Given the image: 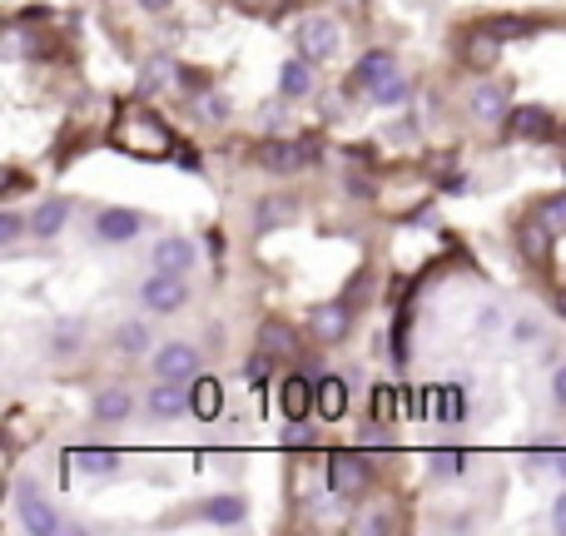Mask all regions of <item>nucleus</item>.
I'll list each match as a JSON object with an SVG mask.
<instances>
[{
    "instance_id": "nucleus-24",
    "label": "nucleus",
    "mask_w": 566,
    "mask_h": 536,
    "mask_svg": "<svg viewBox=\"0 0 566 536\" xmlns=\"http://www.w3.org/2000/svg\"><path fill=\"white\" fill-rule=\"evenodd\" d=\"M497 55H502V40H497L492 30H482V35H472V40H467V60H472V65H482V70H487V65H497Z\"/></svg>"
},
{
    "instance_id": "nucleus-21",
    "label": "nucleus",
    "mask_w": 566,
    "mask_h": 536,
    "mask_svg": "<svg viewBox=\"0 0 566 536\" xmlns=\"http://www.w3.org/2000/svg\"><path fill=\"white\" fill-rule=\"evenodd\" d=\"M135 412V398L125 393V388H105V393H95V417L100 422H125Z\"/></svg>"
},
{
    "instance_id": "nucleus-16",
    "label": "nucleus",
    "mask_w": 566,
    "mask_h": 536,
    "mask_svg": "<svg viewBox=\"0 0 566 536\" xmlns=\"http://www.w3.org/2000/svg\"><path fill=\"white\" fill-rule=\"evenodd\" d=\"M65 219H70V199H45V204L30 214V234H35V239H55V234L65 229Z\"/></svg>"
},
{
    "instance_id": "nucleus-33",
    "label": "nucleus",
    "mask_w": 566,
    "mask_h": 536,
    "mask_svg": "<svg viewBox=\"0 0 566 536\" xmlns=\"http://www.w3.org/2000/svg\"><path fill=\"white\" fill-rule=\"evenodd\" d=\"M497 40H517V35H527V20H512V15H497L492 25H487Z\"/></svg>"
},
{
    "instance_id": "nucleus-44",
    "label": "nucleus",
    "mask_w": 566,
    "mask_h": 536,
    "mask_svg": "<svg viewBox=\"0 0 566 536\" xmlns=\"http://www.w3.org/2000/svg\"><path fill=\"white\" fill-rule=\"evenodd\" d=\"M557 472H562V477H566V452H557Z\"/></svg>"
},
{
    "instance_id": "nucleus-3",
    "label": "nucleus",
    "mask_w": 566,
    "mask_h": 536,
    "mask_svg": "<svg viewBox=\"0 0 566 536\" xmlns=\"http://www.w3.org/2000/svg\"><path fill=\"white\" fill-rule=\"evenodd\" d=\"M154 378H164V383H194V378H199V348H189V343H164V348L154 353Z\"/></svg>"
},
{
    "instance_id": "nucleus-43",
    "label": "nucleus",
    "mask_w": 566,
    "mask_h": 536,
    "mask_svg": "<svg viewBox=\"0 0 566 536\" xmlns=\"http://www.w3.org/2000/svg\"><path fill=\"white\" fill-rule=\"evenodd\" d=\"M144 10H169V5H174V0H140Z\"/></svg>"
},
{
    "instance_id": "nucleus-28",
    "label": "nucleus",
    "mask_w": 566,
    "mask_h": 536,
    "mask_svg": "<svg viewBox=\"0 0 566 536\" xmlns=\"http://www.w3.org/2000/svg\"><path fill=\"white\" fill-rule=\"evenodd\" d=\"M547 239H557V234L547 229V219H542V224H527V229H522V254H527V259H547Z\"/></svg>"
},
{
    "instance_id": "nucleus-26",
    "label": "nucleus",
    "mask_w": 566,
    "mask_h": 536,
    "mask_svg": "<svg viewBox=\"0 0 566 536\" xmlns=\"http://www.w3.org/2000/svg\"><path fill=\"white\" fill-rule=\"evenodd\" d=\"M80 343H85V323H80V318H60V323H55V343H50V348L65 358V353H75Z\"/></svg>"
},
{
    "instance_id": "nucleus-12",
    "label": "nucleus",
    "mask_w": 566,
    "mask_h": 536,
    "mask_svg": "<svg viewBox=\"0 0 566 536\" xmlns=\"http://www.w3.org/2000/svg\"><path fill=\"white\" fill-rule=\"evenodd\" d=\"M144 407H149V417L174 422V417H184V412H189V393H179V383H164V378H159V388L144 398Z\"/></svg>"
},
{
    "instance_id": "nucleus-40",
    "label": "nucleus",
    "mask_w": 566,
    "mask_h": 536,
    "mask_svg": "<svg viewBox=\"0 0 566 536\" xmlns=\"http://www.w3.org/2000/svg\"><path fill=\"white\" fill-rule=\"evenodd\" d=\"M283 442H288V447H308V432H303V427H298V422H293V427H288V437H283Z\"/></svg>"
},
{
    "instance_id": "nucleus-32",
    "label": "nucleus",
    "mask_w": 566,
    "mask_h": 536,
    "mask_svg": "<svg viewBox=\"0 0 566 536\" xmlns=\"http://www.w3.org/2000/svg\"><path fill=\"white\" fill-rule=\"evenodd\" d=\"M194 100H199V115H204V120H229V100H224V95L204 90V95H194Z\"/></svg>"
},
{
    "instance_id": "nucleus-22",
    "label": "nucleus",
    "mask_w": 566,
    "mask_h": 536,
    "mask_svg": "<svg viewBox=\"0 0 566 536\" xmlns=\"http://www.w3.org/2000/svg\"><path fill=\"white\" fill-rule=\"evenodd\" d=\"M427 412L432 417H442V422H462V412H467V398H462V388L452 383V388H432V402H427Z\"/></svg>"
},
{
    "instance_id": "nucleus-19",
    "label": "nucleus",
    "mask_w": 566,
    "mask_h": 536,
    "mask_svg": "<svg viewBox=\"0 0 566 536\" xmlns=\"http://www.w3.org/2000/svg\"><path fill=\"white\" fill-rule=\"evenodd\" d=\"M65 467H80V472H115V467H120V452H115V447H80V452H65Z\"/></svg>"
},
{
    "instance_id": "nucleus-20",
    "label": "nucleus",
    "mask_w": 566,
    "mask_h": 536,
    "mask_svg": "<svg viewBox=\"0 0 566 536\" xmlns=\"http://www.w3.org/2000/svg\"><path fill=\"white\" fill-rule=\"evenodd\" d=\"M259 164H264V169H274V174H293V169H298V164H303V144H264V149H259Z\"/></svg>"
},
{
    "instance_id": "nucleus-30",
    "label": "nucleus",
    "mask_w": 566,
    "mask_h": 536,
    "mask_svg": "<svg viewBox=\"0 0 566 536\" xmlns=\"http://www.w3.org/2000/svg\"><path fill=\"white\" fill-rule=\"evenodd\" d=\"M274 348H279V358H298L293 333H288L283 323H264V353H274Z\"/></svg>"
},
{
    "instance_id": "nucleus-25",
    "label": "nucleus",
    "mask_w": 566,
    "mask_h": 536,
    "mask_svg": "<svg viewBox=\"0 0 566 536\" xmlns=\"http://www.w3.org/2000/svg\"><path fill=\"white\" fill-rule=\"evenodd\" d=\"M408 95H413V85H408L403 75H388V80L373 90V105H383V110H398V105H408Z\"/></svg>"
},
{
    "instance_id": "nucleus-41",
    "label": "nucleus",
    "mask_w": 566,
    "mask_h": 536,
    "mask_svg": "<svg viewBox=\"0 0 566 536\" xmlns=\"http://www.w3.org/2000/svg\"><path fill=\"white\" fill-rule=\"evenodd\" d=\"M264 368H269V358L259 353V358H249V378H264Z\"/></svg>"
},
{
    "instance_id": "nucleus-13",
    "label": "nucleus",
    "mask_w": 566,
    "mask_h": 536,
    "mask_svg": "<svg viewBox=\"0 0 566 536\" xmlns=\"http://www.w3.org/2000/svg\"><path fill=\"white\" fill-rule=\"evenodd\" d=\"M199 512H204V522H214V527H244V517H249L244 497H234V492H219V497H209Z\"/></svg>"
},
{
    "instance_id": "nucleus-31",
    "label": "nucleus",
    "mask_w": 566,
    "mask_h": 536,
    "mask_svg": "<svg viewBox=\"0 0 566 536\" xmlns=\"http://www.w3.org/2000/svg\"><path fill=\"white\" fill-rule=\"evenodd\" d=\"M542 219H547V229H552L557 239H566V194H557L552 204H542Z\"/></svg>"
},
{
    "instance_id": "nucleus-7",
    "label": "nucleus",
    "mask_w": 566,
    "mask_h": 536,
    "mask_svg": "<svg viewBox=\"0 0 566 536\" xmlns=\"http://www.w3.org/2000/svg\"><path fill=\"white\" fill-rule=\"evenodd\" d=\"M388 75H398V60H393L388 50H368V55L353 65V75H348V90H353V95H358V90H363V95H373V90H378Z\"/></svg>"
},
{
    "instance_id": "nucleus-27",
    "label": "nucleus",
    "mask_w": 566,
    "mask_h": 536,
    "mask_svg": "<svg viewBox=\"0 0 566 536\" xmlns=\"http://www.w3.org/2000/svg\"><path fill=\"white\" fill-rule=\"evenodd\" d=\"M115 348L130 353V358H135V353H149V328H144V323H120V328H115Z\"/></svg>"
},
{
    "instance_id": "nucleus-11",
    "label": "nucleus",
    "mask_w": 566,
    "mask_h": 536,
    "mask_svg": "<svg viewBox=\"0 0 566 536\" xmlns=\"http://www.w3.org/2000/svg\"><path fill=\"white\" fill-rule=\"evenodd\" d=\"M194 264H199V249H194L189 239L169 234V239L154 244V268H164V273H189Z\"/></svg>"
},
{
    "instance_id": "nucleus-37",
    "label": "nucleus",
    "mask_w": 566,
    "mask_h": 536,
    "mask_svg": "<svg viewBox=\"0 0 566 536\" xmlns=\"http://www.w3.org/2000/svg\"><path fill=\"white\" fill-rule=\"evenodd\" d=\"M179 85H184L189 95H204V90H209V75H199V70H179Z\"/></svg>"
},
{
    "instance_id": "nucleus-34",
    "label": "nucleus",
    "mask_w": 566,
    "mask_h": 536,
    "mask_svg": "<svg viewBox=\"0 0 566 536\" xmlns=\"http://www.w3.org/2000/svg\"><path fill=\"white\" fill-rule=\"evenodd\" d=\"M169 75H174V65H169V60H149V65H144V90H154V85H159V80H169Z\"/></svg>"
},
{
    "instance_id": "nucleus-17",
    "label": "nucleus",
    "mask_w": 566,
    "mask_h": 536,
    "mask_svg": "<svg viewBox=\"0 0 566 536\" xmlns=\"http://www.w3.org/2000/svg\"><path fill=\"white\" fill-rule=\"evenodd\" d=\"M348 412V383L343 378H318V417L338 422Z\"/></svg>"
},
{
    "instance_id": "nucleus-36",
    "label": "nucleus",
    "mask_w": 566,
    "mask_h": 536,
    "mask_svg": "<svg viewBox=\"0 0 566 536\" xmlns=\"http://www.w3.org/2000/svg\"><path fill=\"white\" fill-rule=\"evenodd\" d=\"M373 412L388 422L393 412H398V398H393V388H373Z\"/></svg>"
},
{
    "instance_id": "nucleus-5",
    "label": "nucleus",
    "mask_w": 566,
    "mask_h": 536,
    "mask_svg": "<svg viewBox=\"0 0 566 536\" xmlns=\"http://www.w3.org/2000/svg\"><path fill=\"white\" fill-rule=\"evenodd\" d=\"M333 50H338V25L328 15H313V20L298 25V55H308L313 65H323Z\"/></svg>"
},
{
    "instance_id": "nucleus-1",
    "label": "nucleus",
    "mask_w": 566,
    "mask_h": 536,
    "mask_svg": "<svg viewBox=\"0 0 566 536\" xmlns=\"http://www.w3.org/2000/svg\"><path fill=\"white\" fill-rule=\"evenodd\" d=\"M115 144H120L125 154H135V159H164L174 139H169V130H164V120H159V115L130 110V115L115 125Z\"/></svg>"
},
{
    "instance_id": "nucleus-18",
    "label": "nucleus",
    "mask_w": 566,
    "mask_h": 536,
    "mask_svg": "<svg viewBox=\"0 0 566 536\" xmlns=\"http://www.w3.org/2000/svg\"><path fill=\"white\" fill-rule=\"evenodd\" d=\"M472 115L487 120V125H497V120H507L512 110H507V95H502L497 85H477V90H472Z\"/></svg>"
},
{
    "instance_id": "nucleus-8",
    "label": "nucleus",
    "mask_w": 566,
    "mask_h": 536,
    "mask_svg": "<svg viewBox=\"0 0 566 536\" xmlns=\"http://www.w3.org/2000/svg\"><path fill=\"white\" fill-rule=\"evenodd\" d=\"M140 229H144V219L135 209H100V219H95V239L100 244H130Z\"/></svg>"
},
{
    "instance_id": "nucleus-2",
    "label": "nucleus",
    "mask_w": 566,
    "mask_h": 536,
    "mask_svg": "<svg viewBox=\"0 0 566 536\" xmlns=\"http://www.w3.org/2000/svg\"><path fill=\"white\" fill-rule=\"evenodd\" d=\"M140 303L149 308V313H179V308L189 303V283H184V273H164V268H154V273L144 278Z\"/></svg>"
},
{
    "instance_id": "nucleus-38",
    "label": "nucleus",
    "mask_w": 566,
    "mask_h": 536,
    "mask_svg": "<svg viewBox=\"0 0 566 536\" xmlns=\"http://www.w3.org/2000/svg\"><path fill=\"white\" fill-rule=\"evenodd\" d=\"M552 402H557V407L566 412V363L557 368V373H552Z\"/></svg>"
},
{
    "instance_id": "nucleus-15",
    "label": "nucleus",
    "mask_w": 566,
    "mask_h": 536,
    "mask_svg": "<svg viewBox=\"0 0 566 536\" xmlns=\"http://www.w3.org/2000/svg\"><path fill=\"white\" fill-rule=\"evenodd\" d=\"M189 412L204 417V422H214V417L224 412V388H219L214 378H194V383H189Z\"/></svg>"
},
{
    "instance_id": "nucleus-6",
    "label": "nucleus",
    "mask_w": 566,
    "mask_h": 536,
    "mask_svg": "<svg viewBox=\"0 0 566 536\" xmlns=\"http://www.w3.org/2000/svg\"><path fill=\"white\" fill-rule=\"evenodd\" d=\"M328 487H333L338 497L363 492V487H368V457H358V452H333V457H328Z\"/></svg>"
},
{
    "instance_id": "nucleus-39",
    "label": "nucleus",
    "mask_w": 566,
    "mask_h": 536,
    "mask_svg": "<svg viewBox=\"0 0 566 536\" xmlns=\"http://www.w3.org/2000/svg\"><path fill=\"white\" fill-rule=\"evenodd\" d=\"M552 527H557V532H566V492L557 497V507H552Z\"/></svg>"
},
{
    "instance_id": "nucleus-9",
    "label": "nucleus",
    "mask_w": 566,
    "mask_h": 536,
    "mask_svg": "<svg viewBox=\"0 0 566 536\" xmlns=\"http://www.w3.org/2000/svg\"><path fill=\"white\" fill-rule=\"evenodd\" d=\"M279 402H283V417H288V422H303V417L318 407V393H313V383H308L303 373H288L279 388Z\"/></svg>"
},
{
    "instance_id": "nucleus-4",
    "label": "nucleus",
    "mask_w": 566,
    "mask_h": 536,
    "mask_svg": "<svg viewBox=\"0 0 566 536\" xmlns=\"http://www.w3.org/2000/svg\"><path fill=\"white\" fill-rule=\"evenodd\" d=\"M308 333L318 338V343H343L348 333H353V308L348 303H318L313 313H308Z\"/></svg>"
},
{
    "instance_id": "nucleus-45",
    "label": "nucleus",
    "mask_w": 566,
    "mask_h": 536,
    "mask_svg": "<svg viewBox=\"0 0 566 536\" xmlns=\"http://www.w3.org/2000/svg\"><path fill=\"white\" fill-rule=\"evenodd\" d=\"M557 308H562V313H566V288H562V293H557Z\"/></svg>"
},
{
    "instance_id": "nucleus-23",
    "label": "nucleus",
    "mask_w": 566,
    "mask_h": 536,
    "mask_svg": "<svg viewBox=\"0 0 566 536\" xmlns=\"http://www.w3.org/2000/svg\"><path fill=\"white\" fill-rule=\"evenodd\" d=\"M512 134H522V139H547V134H552V115L537 110V105H527V110L512 115Z\"/></svg>"
},
{
    "instance_id": "nucleus-14",
    "label": "nucleus",
    "mask_w": 566,
    "mask_h": 536,
    "mask_svg": "<svg viewBox=\"0 0 566 536\" xmlns=\"http://www.w3.org/2000/svg\"><path fill=\"white\" fill-rule=\"evenodd\" d=\"M308 90H313V60H308V55H293V60H283L279 95H288V100H303Z\"/></svg>"
},
{
    "instance_id": "nucleus-35",
    "label": "nucleus",
    "mask_w": 566,
    "mask_h": 536,
    "mask_svg": "<svg viewBox=\"0 0 566 536\" xmlns=\"http://www.w3.org/2000/svg\"><path fill=\"white\" fill-rule=\"evenodd\" d=\"M20 229H25V219H20L15 209H5V214H0V244H10V239H20Z\"/></svg>"
},
{
    "instance_id": "nucleus-29",
    "label": "nucleus",
    "mask_w": 566,
    "mask_h": 536,
    "mask_svg": "<svg viewBox=\"0 0 566 536\" xmlns=\"http://www.w3.org/2000/svg\"><path fill=\"white\" fill-rule=\"evenodd\" d=\"M427 467H432L437 477H462V467H467V452H452V447H437V452L427 457Z\"/></svg>"
},
{
    "instance_id": "nucleus-10",
    "label": "nucleus",
    "mask_w": 566,
    "mask_h": 536,
    "mask_svg": "<svg viewBox=\"0 0 566 536\" xmlns=\"http://www.w3.org/2000/svg\"><path fill=\"white\" fill-rule=\"evenodd\" d=\"M20 527L25 532H40V536H55L60 532V517H55L50 502H40L30 487H20Z\"/></svg>"
},
{
    "instance_id": "nucleus-42",
    "label": "nucleus",
    "mask_w": 566,
    "mask_h": 536,
    "mask_svg": "<svg viewBox=\"0 0 566 536\" xmlns=\"http://www.w3.org/2000/svg\"><path fill=\"white\" fill-rule=\"evenodd\" d=\"M368 532H393V517H368Z\"/></svg>"
}]
</instances>
